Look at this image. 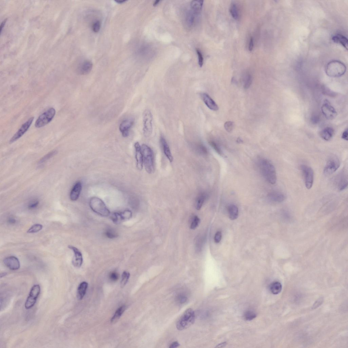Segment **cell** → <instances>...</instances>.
<instances>
[{
	"label": "cell",
	"instance_id": "obj_24",
	"mask_svg": "<svg viewBox=\"0 0 348 348\" xmlns=\"http://www.w3.org/2000/svg\"><path fill=\"white\" fill-rule=\"evenodd\" d=\"M93 66L92 63L90 61H87L84 62L79 68V73L82 75L89 74L92 70Z\"/></svg>",
	"mask_w": 348,
	"mask_h": 348
},
{
	"label": "cell",
	"instance_id": "obj_9",
	"mask_svg": "<svg viewBox=\"0 0 348 348\" xmlns=\"http://www.w3.org/2000/svg\"><path fill=\"white\" fill-rule=\"evenodd\" d=\"M40 292V287L39 285H35L32 287L25 303V306L26 309L31 308L35 305Z\"/></svg>",
	"mask_w": 348,
	"mask_h": 348
},
{
	"label": "cell",
	"instance_id": "obj_25",
	"mask_svg": "<svg viewBox=\"0 0 348 348\" xmlns=\"http://www.w3.org/2000/svg\"><path fill=\"white\" fill-rule=\"evenodd\" d=\"M88 284L85 282L81 283L77 290V297L79 300H82L86 295Z\"/></svg>",
	"mask_w": 348,
	"mask_h": 348
},
{
	"label": "cell",
	"instance_id": "obj_16",
	"mask_svg": "<svg viewBox=\"0 0 348 348\" xmlns=\"http://www.w3.org/2000/svg\"><path fill=\"white\" fill-rule=\"evenodd\" d=\"M5 265L12 270H18L20 268V263L19 259L14 256H10L4 260Z\"/></svg>",
	"mask_w": 348,
	"mask_h": 348
},
{
	"label": "cell",
	"instance_id": "obj_30",
	"mask_svg": "<svg viewBox=\"0 0 348 348\" xmlns=\"http://www.w3.org/2000/svg\"><path fill=\"white\" fill-rule=\"evenodd\" d=\"M230 12L232 17L235 19L238 20L239 19L238 10L237 5L235 3H233L232 4L230 9Z\"/></svg>",
	"mask_w": 348,
	"mask_h": 348
},
{
	"label": "cell",
	"instance_id": "obj_13",
	"mask_svg": "<svg viewBox=\"0 0 348 348\" xmlns=\"http://www.w3.org/2000/svg\"><path fill=\"white\" fill-rule=\"evenodd\" d=\"M34 119V117H31L30 118L26 123L23 124L21 128L17 132L11 140H10V143H14L22 137L29 129L30 126H31Z\"/></svg>",
	"mask_w": 348,
	"mask_h": 348
},
{
	"label": "cell",
	"instance_id": "obj_51",
	"mask_svg": "<svg viewBox=\"0 0 348 348\" xmlns=\"http://www.w3.org/2000/svg\"><path fill=\"white\" fill-rule=\"evenodd\" d=\"M180 344L178 342H174L172 343L170 347V348H176L179 346Z\"/></svg>",
	"mask_w": 348,
	"mask_h": 348
},
{
	"label": "cell",
	"instance_id": "obj_27",
	"mask_svg": "<svg viewBox=\"0 0 348 348\" xmlns=\"http://www.w3.org/2000/svg\"><path fill=\"white\" fill-rule=\"evenodd\" d=\"M126 309V306L125 305L121 306L119 308H118L116 312H115L112 318H111V323L114 324L117 322Z\"/></svg>",
	"mask_w": 348,
	"mask_h": 348
},
{
	"label": "cell",
	"instance_id": "obj_22",
	"mask_svg": "<svg viewBox=\"0 0 348 348\" xmlns=\"http://www.w3.org/2000/svg\"><path fill=\"white\" fill-rule=\"evenodd\" d=\"M334 131L332 127H327L321 131L320 136L323 140L329 141L332 139L334 134Z\"/></svg>",
	"mask_w": 348,
	"mask_h": 348
},
{
	"label": "cell",
	"instance_id": "obj_6",
	"mask_svg": "<svg viewBox=\"0 0 348 348\" xmlns=\"http://www.w3.org/2000/svg\"><path fill=\"white\" fill-rule=\"evenodd\" d=\"M56 111L53 107L50 108L38 117L35 123L36 128H40L46 125L51 121L55 117Z\"/></svg>",
	"mask_w": 348,
	"mask_h": 348
},
{
	"label": "cell",
	"instance_id": "obj_43",
	"mask_svg": "<svg viewBox=\"0 0 348 348\" xmlns=\"http://www.w3.org/2000/svg\"><path fill=\"white\" fill-rule=\"evenodd\" d=\"M120 214L123 220L129 219L132 216V213L129 210L124 211L123 212L120 213Z\"/></svg>",
	"mask_w": 348,
	"mask_h": 348
},
{
	"label": "cell",
	"instance_id": "obj_46",
	"mask_svg": "<svg viewBox=\"0 0 348 348\" xmlns=\"http://www.w3.org/2000/svg\"><path fill=\"white\" fill-rule=\"evenodd\" d=\"M110 279L113 282H115L119 279V275L115 272H113L110 273Z\"/></svg>",
	"mask_w": 348,
	"mask_h": 348
},
{
	"label": "cell",
	"instance_id": "obj_1",
	"mask_svg": "<svg viewBox=\"0 0 348 348\" xmlns=\"http://www.w3.org/2000/svg\"><path fill=\"white\" fill-rule=\"evenodd\" d=\"M259 167L263 176L268 183L275 184L277 181L276 171L274 166L271 161L262 159L259 162Z\"/></svg>",
	"mask_w": 348,
	"mask_h": 348
},
{
	"label": "cell",
	"instance_id": "obj_53",
	"mask_svg": "<svg viewBox=\"0 0 348 348\" xmlns=\"http://www.w3.org/2000/svg\"><path fill=\"white\" fill-rule=\"evenodd\" d=\"M187 300V298H185V297L181 296L179 298V300H180V302L182 303H184L185 302H186V301Z\"/></svg>",
	"mask_w": 348,
	"mask_h": 348
},
{
	"label": "cell",
	"instance_id": "obj_19",
	"mask_svg": "<svg viewBox=\"0 0 348 348\" xmlns=\"http://www.w3.org/2000/svg\"><path fill=\"white\" fill-rule=\"evenodd\" d=\"M201 97L206 105L209 109L214 111L218 110L219 107L217 104L208 94L203 93L201 94Z\"/></svg>",
	"mask_w": 348,
	"mask_h": 348
},
{
	"label": "cell",
	"instance_id": "obj_55",
	"mask_svg": "<svg viewBox=\"0 0 348 348\" xmlns=\"http://www.w3.org/2000/svg\"><path fill=\"white\" fill-rule=\"evenodd\" d=\"M237 142L239 144H241L243 143V141L240 138H238L237 140Z\"/></svg>",
	"mask_w": 348,
	"mask_h": 348
},
{
	"label": "cell",
	"instance_id": "obj_2",
	"mask_svg": "<svg viewBox=\"0 0 348 348\" xmlns=\"http://www.w3.org/2000/svg\"><path fill=\"white\" fill-rule=\"evenodd\" d=\"M346 66L339 61L333 60L328 63L325 71L327 76L337 78L342 76L346 71Z\"/></svg>",
	"mask_w": 348,
	"mask_h": 348
},
{
	"label": "cell",
	"instance_id": "obj_50",
	"mask_svg": "<svg viewBox=\"0 0 348 348\" xmlns=\"http://www.w3.org/2000/svg\"><path fill=\"white\" fill-rule=\"evenodd\" d=\"M348 129H347L344 131L342 134V139L345 140H348Z\"/></svg>",
	"mask_w": 348,
	"mask_h": 348
},
{
	"label": "cell",
	"instance_id": "obj_58",
	"mask_svg": "<svg viewBox=\"0 0 348 348\" xmlns=\"http://www.w3.org/2000/svg\"><path fill=\"white\" fill-rule=\"evenodd\" d=\"M6 275V273H2L1 274V278H2V277H4V276Z\"/></svg>",
	"mask_w": 348,
	"mask_h": 348
},
{
	"label": "cell",
	"instance_id": "obj_5",
	"mask_svg": "<svg viewBox=\"0 0 348 348\" xmlns=\"http://www.w3.org/2000/svg\"><path fill=\"white\" fill-rule=\"evenodd\" d=\"M89 204L92 210L98 215L107 217L110 212L103 201L99 198L93 197L90 199Z\"/></svg>",
	"mask_w": 348,
	"mask_h": 348
},
{
	"label": "cell",
	"instance_id": "obj_15",
	"mask_svg": "<svg viewBox=\"0 0 348 348\" xmlns=\"http://www.w3.org/2000/svg\"><path fill=\"white\" fill-rule=\"evenodd\" d=\"M134 124V120L132 119L124 120L120 125L119 129L124 137L129 136V130Z\"/></svg>",
	"mask_w": 348,
	"mask_h": 348
},
{
	"label": "cell",
	"instance_id": "obj_14",
	"mask_svg": "<svg viewBox=\"0 0 348 348\" xmlns=\"http://www.w3.org/2000/svg\"><path fill=\"white\" fill-rule=\"evenodd\" d=\"M68 248L72 250L74 254L72 261L73 266L77 268H79L82 266L83 262V259L82 253L79 250L72 245H69Z\"/></svg>",
	"mask_w": 348,
	"mask_h": 348
},
{
	"label": "cell",
	"instance_id": "obj_37",
	"mask_svg": "<svg viewBox=\"0 0 348 348\" xmlns=\"http://www.w3.org/2000/svg\"><path fill=\"white\" fill-rule=\"evenodd\" d=\"M196 150L197 151V153L202 155H205L207 154L208 153L207 148L202 144L197 145L196 147Z\"/></svg>",
	"mask_w": 348,
	"mask_h": 348
},
{
	"label": "cell",
	"instance_id": "obj_23",
	"mask_svg": "<svg viewBox=\"0 0 348 348\" xmlns=\"http://www.w3.org/2000/svg\"><path fill=\"white\" fill-rule=\"evenodd\" d=\"M332 40L335 43L342 45L346 49H348V40L346 36L338 34L333 37Z\"/></svg>",
	"mask_w": 348,
	"mask_h": 348
},
{
	"label": "cell",
	"instance_id": "obj_32",
	"mask_svg": "<svg viewBox=\"0 0 348 348\" xmlns=\"http://www.w3.org/2000/svg\"><path fill=\"white\" fill-rule=\"evenodd\" d=\"M130 276V274L129 272L125 271L122 274L121 276V279L120 282V286L121 288H123L125 286L127 283L128 280Z\"/></svg>",
	"mask_w": 348,
	"mask_h": 348
},
{
	"label": "cell",
	"instance_id": "obj_35",
	"mask_svg": "<svg viewBox=\"0 0 348 348\" xmlns=\"http://www.w3.org/2000/svg\"><path fill=\"white\" fill-rule=\"evenodd\" d=\"M43 226L41 224H35L32 226L28 230L27 232L29 233H37L41 231L43 229Z\"/></svg>",
	"mask_w": 348,
	"mask_h": 348
},
{
	"label": "cell",
	"instance_id": "obj_57",
	"mask_svg": "<svg viewBox=\"0 0 348 348\" xmlns=\"http://www.w3.org/2000/svg\"><path fill=\"white\" fill-rule=\"evenodd\" d=\"M5 22H6V21H3L2 22V23L1 26H2V27H1V31L2 29V28L3 27H4V26L5 25Z\"/></svg>",
	"mask_w": 348,
	"mask_h": 348
},
{
	"label": "cell",
	"instance_id": "obj_39",
	"mask_svg": "<svg viewBox=\"0 0 348 348\" xmlns=\"http://www.w3.org/2000/svg\"><path fill=\"white\" fill-rule=\"evenodd\" d=\"M209 144L217 153L220 155H222L223 153L221 148L217 143L214 141H209Z\"/></svg>",
	"mask_w": 348,
	"mask_h": 348
},
{
	"label": "cell",
	"instance_id": "obj_11",
	"mask_svg": "<svg viewBox=\"0 0 348 348\" xmlns=\"http://www.w3.org/2000/svg\"><path fill=\"white\" fill-rule=\"evenodd\" d=\"M321 111L326 119L329 120L335 119L337 115L336 110L327 100L324 101L321 107Z\"/></svg>",
	"mask_w": 348,
	"mask_h": 348
},
{
	"label": "cell",
	"instance_id": "obj_52",
	"mask_svg": "<svg viewBox=\"0 0 348 348\" xmlns=\"http://www.w3.org/2000/svg\"><path fill=\"white\" fill-rule=\"evenodd\" d=\"M8 221L9 224H15L16 222V220L14 218H10L8 219Z\"/></svg>",
	"mask_w": 348,
	"mask_h": 348
},
{
	"label": "cell",
	"instance_id": "obj_44",
	"mask_svg": "<svg viewBox=\"0 0 348 348\" xmlns=\"http://www.w3.org/2000/svg\"><path fill=\"white\" fill-rule=\"evenodd\" d=\"M196 52L197 54L198 58V62L199 66L202 67L203 64V57L200 50L198 49H196Z\"/></svg>",
	"mask_w": 348,
	"mask_h": 348
},
{
	"label": "cell",
	"instance_id": "obj_20",
	"mask_svg": "<svg viewBox=\"0 0 348 348\" xmlns=\"http://www.w3.org/2000/svg\"><path fill=\"white\" fill-rule=\"evenodd\" d=\"M268 197L270 200L273 202L280 203L284 201L285 195L282 192L278 191H273L269 193Z\"/></svg>",
	"mask_w": 348,
	"mask_h": 348
},
{
	"label": "cell",
	"instance_id": "obj_38",
	"mask_svg": "<svg viewBox=\"0 0 348 348\" xmlns=\"http://www.w3.org/2000/svg\"><path fill=\"white\" fill-rule=\"evenodd\" d=\"M39 204V201L38 199H33L29 202L28 207L29 209H34L38 207Z\"/></svg>",
	"mask_w": 348,
	"mask_h": 348
},
{
	"label": "cell",
	"instance_id": "obj_47",
	"mask_svg": "<svg viewBox=\"0 0 348 348\" xmlns=\"http://www.w3.org/2000/svg\"><path fill=\"white\" fill-rule=\"evenodd\" d=\"M222 239V233L220 231L217 232L216 233L214 237V241L216 243H219L220 242Z\"/></svg>",
	"mask_w": 348,
	"mask_h": 348
},
{
	"label": "cell",
	"instance_id": "obj_12",
	"mask_svg": "<svg viewBox=\"0 0 348 348\" xmlns=\"http://www.w3.org/2000/svg\"><path fill=\"white\" fill-rule=\"evenodd\" d=\"M334 186L341 191L346 189L348 186L347 175L345 171L341 172L334 179Z\"/></svg>",
	"mask_w": 348,
	"mask_h": 348
},
{
	"label": "cell",
	"instance_id": "obj_10",
	"mask_svg": "<svg viewBox=\"0 0 348 348\" xmlns=\"http://www.w3.org/2000/svg\"><path fill=\"white\" fill-rule=\"evenodd\" d=\"M300 170L304 179L306 187L309 190L312 188L313 183L314 173L312 169L308 166L303 165L300 166Z\"/></svg>",
	"mask_w": 348,
	"mask_h": 348
},
{
	"label": "cell",
	"instance_id": "obj_29",
	"mask_svg": "<svg viewBox=\"0 0 348 348\" xmlns=\"http://www.w3.org/2000/svg\"><path fill=\"white\" fill-rule=\"evenodd\" d=\"M282 288L281 283L278 282L273 283L270 286V291L274 295L279 294L281 292Z\"/></svg>",
	"mask_w": 348,
	"mask_h": 348
},
{
	"label": "cell",
	"instance_id": "obj_48",
	"mask_svg": "<svg viewBox=\"0 0 348 348\" xmlns=\"http://www.w3.org/2000/svg\"><path fill=\"white\" fill-rule=\"evenodd\" d=\"M323 301V299L321 298L317 300L315 303H314L312 308V309H315L317 308L321 305Z\"/></svg>",
	"mask_w": 348,
	"mask_h": 348
},
{
	"label": "cell",
	"instance_id": "obj_40",
	"mask_svg": "<svg viewBox=\"0 0 348 348\" xmlns=\"http://www.w3.org/2000/svg\"><path fill=\"white\" fill-rule=\"evenodd\" d=\"M105 235L107 237L110 239H114L118 237L117 233L111 229H108L105 232Z\"/></svg>",
	"mask_w": 348,
	"mask_h": 348
},
{
	"label": "cell",
	"instance_id": "obj_45",
	"mask_svg": "<svg viewBox=\"0 0 348 348\" xmlns=\"http://www.w3.org/2000/svg\"><path fill=\"white\" fill-rule=\"evenodd\" d=\"M101 23L99 21L94 22L92 26V29L94 32L97 33L99 31L101 28Z\"/></svg>",
	"mask_w": 348,
	"mask_h": 348
},
{
	"label": "cell",
	"instance_id": "obj_21",
	"mask_svg": "<svg viewBox=\"0 0 348 348\" xmlns=\"http://www.w3.org/2000/svg\"><path fill=\"white\" fill-rule=\"evenodd\" d=\"M160 142L165 156L169 161L172 162L173 160V157L167 142L163 136H161L160 137Z\"/></svg>",
	"mask_w": 348,
	"mask_h": 348
},
{
	"label": "cell",
	"instance_id": "obj_34",
	"mask_svg": "<svg viewBox=\"0 0 348 348\" xmlns=\"http://www.w3.org/2000/svg\"><path fill=\"white\" fill-rule=\"evenodd\" d=\"M111 219L113 222L115 224H119L123 221V219L121 217L120 213L118 212H114L111 215Z\"/></svg>",
	"mask_w": 348,
	"mask_h": 348
},
{
	"label": "cell",
	"instance_id": "obj_56",
	"mask_svg": "<svg viewBox=\"0 0 348 348\" xmlns=\"http://www.w3.org/2000/svg\"><path fill=\"white\" fill-rule=\"evenodd\" d=\"M160 2V1H155L154 2V4H153V6H157V5H158L159 4V3Z\"/></svg>",
	"mask_w": 348,
	"mask_h": 348
},
{
	"label": "cell",
	"instance_id": "obj_7",
	"mask_svg": "<svg viewBox=\"0 0 348 348\" xmlns=\"http://www.w3.org/2000/svg\"><path fill=\"white\" fill-rule=\"evenodd\" d=\"M153 116L150 110H145L143 114V133L144 136L148 137L153 133Z\"/></svg>",
	"mask_w": 348,
	"mask_h": 348
},
{
	"label": "cell",
	"instance_id": "obj_17",
	"mask_svg": "<svg viewBox=\"0 0 348 348\" xmlns=\"http://www.w3.org/2000/svg\"><path fill=\"white\" fill-rule=\"evenodd\" d=\"M136 157V166L138 170H141L143 168V157L142 153L141 146L139 143L136 142L134 144Z\"/></svg>",
	"mask_w": 348,
	"mask_h": 348
},
{
	"label": "cell",
	"instance_id": "obj_49",
	"mask_svg": "<svg viewBox=\"0 0 348 348\" xmlns=\"http://www.w3.org/2000/svg\"><path fill=\"white\" fill-rule=\"evenodd\" d=\"M253 47H254V42H253V39L252 37H251L249 46V50L250 52L252 51Z\"/></svg>",
	"mask_w": 348,
	"mask_h": 348
},
{
	"label": "cell",
	"instance_id": "obj_26",
	"mask_svg": "<svg viewBox=\"0 0 348 348\" xmlns=\"http://www.w3.org/2000/svg\"><path fill=\"white\" fill-rule=\"evenodd\" d=\"M229 217L232 220L237 219L238 216V209L234 204L229 205L228 208Z\"/></svg>",
	"mask_w": 348,
	"mask_h": 348
},
{
	"label": "cell",
	"instance_id": "obj_31",
	"mask_svg": "<svg viewBox=\"0 0 348 348\" xmlns=\"http://www.w3.org/2000/svg\"><path fill=\"white\" fill-rule=\"evenodd\" d=\"M57 153V151L54 150L50 152L49 153L47 154L41 159L40 160L39 162V165H42L45 163L47 161H48L51 158L53 157L54 155H55Z\"/></svg>",
	"mask_w": 348,
	"mask_h": 348
},
{
	"label": "cell",
	"instance_id": "obj_4",
	"mask_svg": "<svg viewBox=\"0 0 348 348\" xmlns=\"http://www.w3.org/2000/svg\"><path fill=\"white\" fill-rule=\"evenodd\" d=\"M195 315L194 310L191 308L187 309L178 320L176 323L177 329L183 330L188 328L195 322Z\"/></svg>",
	"mask_w": 348,
	"mask_h": 348
},
{
	"label": "cell",
	"instance_id": "obj_33",
	"mask_svg": "<svg viewBox=\"0 0 348 348\" xmlns=\"http://www.w3.org/2000/svg\"><path fill=\"white\" fill-rule=\"evenodd\" d=\"M252 82V77L250 74H248L244 78V87L245 89H247L251 86Z\"/></svg>",
	"mask_w": 348,
	"mask_h": 348
},
{
	"label": "cell",
	"instance_id": "obj_8",
	"mask_svg": "<svg viewBox=\"0 0 348 348\" xmlns=\"http://www.w3.org/2000/svg\"><path fill=\"white\" fill-rule=\"evenodd\" d=\"M340 165V162L339 158L336 155H332L328 160L324 168V174L329 175L333 174L338 169Z\"/></svg>",
	"mask_w": 348,
	"mask_h": 348
},
{
	"label": "cell",
	"instance_id": "obj_54",
	"mask_svg": "<svg viewBox=\"0 0 348 348\" xmlns=\"http://www.w3.org/2000/svg\"><path fill=\"white\" fill-rule=\"evenodd\" d=\"M126 1H125V0H121H121H119V1H115V2L118 3V4H123V3L125 2Z\"/></svg>",
	"mask_w": 348,
	"mask_h": 348
},
{
	"label": "cell",
	"instance_id": "obj_3",
	"mask_svg": "<svg viewBox=\"0 0 348 348\" xmlns=\"http://www.w3.org/2000/svg\"><path fill=\"white\" fill-rule=\"evenodd\" d=\"M143 157V164L145 170L148 174L153 173L154 170V155L151 148L146 144L141 146Z\"/></svg>",
	"mask_w": 348,
	"mask_h": 348
},
{
	"label": "cell",
	"instance_id": "obj_41",
	"mask_svg": "<svg viewBox=\"0 0 348 348\" xmlns=\"http://www.w3.org/2000/svg\"><path fill=\"white\" fill-rule=\"evenodd\" d=\"M200 222V219L197 216H194V218L192 219L190 228L191 229H195L197 228L199 223Z\"/></svg>",
	"mask_w": 348,
	"mask_h": 348
},
{
	"label": "cell",
	"instance_id": "obj_18",
	"mask_svg": "<svg viewBox=\"0 0 348 348\" xmlns=\"http://www.w3.org/2000/svg\"><path fill=\"white\" fill-rule=\"evenodd\" d=\"M82 189V184L80 181H78L73 186L71 190L69 197L71 200L76 201L78 199Z\"/></svg>",
	"mask_w": 348,
	"mask_h": 348
},
{
	"label": "cell",
	"instance_id": "obj_28",
	"mask_svg": "<svg viewBox=\"0 0 348 348\" xmlns=\"http://www.w3.org/2000/svg\"><path fill=\"white\" fill-rule=\"evenodd\" d=\"M207 196V195L205 192H201L199 195L195 202V207L197 210H200Z\"/></svg>",
	"mask_w": 348,
	"mask_h": 348
},
{
	"label": "cell",
	"instance_id": "obj_42",
	"mask_svg": "<svg viewBox=\"0 0 348 348\" xmlns=\"http://www.w3.org/2000/svg\"><path fill=\"white\" fill-rule=\"evenodd\" d=\"M234 124L233 122L231 121H229L226 122L224 124V127L225 130L228 132H231L233 129Z\"/></svg>",
	"mask_w": 348,
	"mask_h": 348
},
{
	"label": "cell",
	"instance_id": "obj_36",
	"mask_svg": "<svg viewBox=\"0 0 348 348\" xmlns=\"http://www.w3.org/2000/svg\"><path fill=\"white\" fill-rule=\"evenodd\" d=\"M256 316V313L253 311L249 310L246 312L244 314V318L247 321H251L255 318Z\"/></svg>",
	"mask_w": 348,
	"mask_h": 348
}]
</instances>
